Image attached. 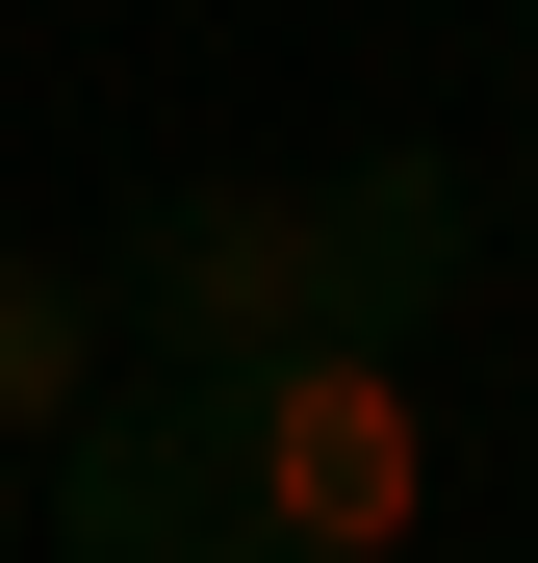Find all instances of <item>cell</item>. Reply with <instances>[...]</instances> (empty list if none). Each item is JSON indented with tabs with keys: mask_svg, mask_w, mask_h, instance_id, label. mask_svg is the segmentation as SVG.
I'll return each mask as SVG.
<instances>
[{
	"mask_svg": "<svg viewBox=\"0 0 538 563\" xmlns=\"http://www.w3.org/2000/svg\"><path fill=\"white\" fill-rule=\"evenodd\" d=\"M513 206H538V77H513Z\"/></svg>",
	"mask_w": 538,
	"mask_h": 563,
	"instance_id": "4",
	"label": "cell"
},
{
	"mask_svg": "<svg viewBox=\"0 0 538 563\" xmlns=\"http://www.w3.org/2000/svg\"><path fill=\"white\" fill-rule=\"evenodd\" d=\"M462 154H333V179H179V206H129V358H333V333H436L462 308Z\"/></svg>",
	"mask_w": 538,
	"mask_h": 563,
	"instance_id": "1",
	"label": "cell"
},
{
	"mask_svg": "<svg viewBox=\"0 0 538 563\" xmlns=\"http://www.w3.org/2000/svg\"><path fill=\"white\" fill-rule=\"evenodd\" d=\"M0 563H26V461H0Z\"/></svg>",
	"mask_w": 538,
	"mask_h": 563,
	"instance_id": "5",
	"label": "cell"
},
{
	"mask_svg": "<svg viewBox=\"0 0 538 563\" xmlns=\"http://www.w3.org/2000/svg\"><path fill=\"white\" fill-rule=\"evenodd\" d=\"M513 26H538V0H513Z\"/></svg>",
	"mask_w": 538,
	"mask_h": 563,
	"instance_id": "6",
	"label": "cell"
},
{
	"mask_svg": "<svg viewBox=\"0 0 538 563\" xmlns=\"http://www.w3.org/2000/svg\"><path fill=\"white\" fill-rule=\"evenodd\" d=\"M206 435H231V563H410V538H436V410H410V333L231 358V385H206Z\"/></svg>",
	"mask_w": 538,
	"mask_h": 563,
	"instance_id": "2",
	"label": "cell"
},
{
	"mask_svg": "<svg viewBox=\"0 0 538 563\" xmlns=\"http://www.w3.org/2000/svg\"><path fill=\"white\" fill-rule=\"evenodd\" d=\"M103 385H129V282L77 231H0V461H52Z\"/></svg>",
	"mask_w": 538,
	"mask_h": 563,
	"instance_id": "3",
	"label": "cell"
}]
</instances>
